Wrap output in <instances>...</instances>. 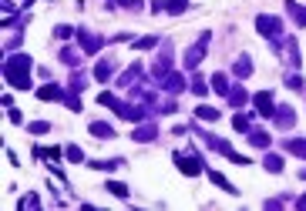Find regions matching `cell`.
Returning <instances> with one entry per match:
<instances>
[{
    "instance_id": "cell-11",
    "label": "cell",
    "mask_w": 306,
    "mask_h": 211,
    "mask_svg": "<svg viewBox=\"0 0 306 211\" xmlns=\"http://www.w3.org/2000/svg\"><path fill=\"white\" fill-rule=\"evenodd\" d=\"M205 174H209V181H212V184H219V188L226 191V194H239V191H236V188H232V184H229V181H226V178H222V174H219L216 168H205Z\"/></svg>"
},
{
    "instance_id": "cell-2",
    "label": "cell",
    "mask_w": 306,
    "mask_h": 211,
    "mask_svg": "<svg viewBox=\"0 0 306 211\" xmlns=\"http://www.w3.org/2000/svg\"><path fill=\"white\" fill-rule=\"evenodd\" d=\"M209 40H212V34H209V30H202L199 44H195L192 50H185V60H182V64L189 67V70H195V67L202 64V57H205V47H209Z\"/></svg>"
},
{
    "instance_id": "cell-14",
    "label": "cell",
    "mask_w": 306,
    "mask_h": 211,
    "mask_svg": "<svg viewBox=\"0 0 306 211\" xmlns=\"http://www.w3.org/2000/svg\"><path fill=\"white\" fill-rule=\"evenodd\" d=\"M209 88L216 90V94H222V98H229V78H226V74H212Z\"/></svg>"
},
{
    "instance_id": "cell-35",
    "label": "cell",
    "mask_w": 306,
    "mask_h": 211,
    "mask_svg": "<svg viewBox=\"0 0 306 211\" xmlns=\"http://www.w3.org/2000/svg\"><path fill=\"white\" fill-rule=\"evenodd\" d=\"M121 7H125V10H141V0H121Z\"/></svg>"
},
{
    "instance_id": "cell-28",
    "label": "cell",
    "mask_w": 306,
    "mask_h": 211,
    "mask_svg": "<svg viewBox=\"0 0 306 211\" xmlns=\"http://www.w3.org/2000/svg\"><path fill=\"white\" fill-rule=\"evenodd\" d=\"M192 94H199V98H205V94H209V84H205L202 78H195V80H192Z\"/></svg>"
},
{
    "instance_id": "cell-24",
    "label": "cell",
    "mask_w": 306,
    "mask_h": 211,
    "mask_svg": "<svg viewBox=\"0 0 306 211\" xmlns=\"http://www.w3.org/2000/svg\"><path fill=\"white\" fill-rule=\"evenodd\" d=\"M249 144L266 148V144H269V134H266V131H249Z\"/></svg>"
},
{
    "instance_id": "cell-23",
    "label": "cell",
    "mask_w": 306,
    "mask_h": 211,
    "mask_svg": "<svg viewBox=\"0 0 306 211\" xmlns=\"http://www.w3.org/2000/svg\"><path fill=\"white\" fill-rule=\"evenodd\" d=\"M286 151H289V154L306 158V141H303V138H296V141H286Z\"/></svg>"
},
{
    "instance_id": "cell-29",
    "label": "cell",
    "mask_w": 306,
    "mask_h": 211,
    "mask_svg": "<svg viewBox=\"0 0 306 211\" xmlns=\"http://www.w3.org/2000/svg\"><path fill=\"white\" fill-rule=\"evenodd\" d=\"M68 161H71V164H81V161H84V154H81V148H78V144H71V148H68Z\"/></svg>"
},
{
    "instance_id": "cell-3",
    "label": "cell",
    "mask_w": 306,
    "mask_h": 211,
    "mask_svg": "<svg viewBox=\"0 0 306 211\" xmlns=\"http://www.w3.org/2000/svg\"><path fill=\"white\" fill-rule=\"evenodd\" d=\"M256 27H259V34L269 37V40H279V37H283V20H279V17H266V14H262V17H256Z\"/></svg>"
},
{
    "instance_id": "cell-9",
    "label": "cell",
    "mask_w": 306,
    "mask_h": 211,
    "mask_svg": "<svg viewBox=\"0 0 306 211\" xmlns=\"http://www.w3.org/2000/svg\"><path fill=\"white\" fill-rule=\"evenodd\" d=\"M91 134H94L98 141H111L114 128H111V124H104V121H91Z\"/></svg>"
},
{
    "instance_id": "cell-13",
    "label": "cell",
    "mask_w": 306,
    "mask_h": 211,
    "mask_svg": "<svg viewBox=\"0 0 306 211\" xmlns=\"http://www.w3.org/2000/svg\"><path fill=\"white\" fill-rule=\"evenodd\" d=\"M138 74H141V64H131V67H128V70H125V74L118 78V84H121V88H135Z\"/></svg>"
},
{
    "instance_id": "cell-26",
    "label": "cell",
    "mask_w": 306,
    "mask_h": 211,
    "mask_svg": "<svg viewBox=\"0 0 306 211\" xmlns=\"http://www.w3.org/2000/svg\"><path fill=\"white\" fill-rule=\"evenodd\" d=\"M279 111H283V114H276V124H279V128H289V124H293V118H296V114L289 111V108H279Z\"/></svg>"
},
{
    "instance_id": "cell-22",
    "label": "cell",
    "mask_w": 306,
    "mask_h": 211,
    "mask_svg": "<svg viewBox=\"0 0 306 211\" xmlns=\"http://www.w3.org/2000/svg\"><path fill=\"white\" fill-rule=\"evenodd\" d=\"M195 114H199L202 121H219V111H216V108H209V104H199V108H195Z\"/></svg>"
},
{
    "instance_id": "cell-1",
    "label": "cell",
    "mask_w": 306,
    "mask_h": 211,
    "mask_svg": "<svg viewBox=\"0 0 306 211\" xmlns=\"http://www.w3.org/2000/svg\"><path fill=\"white\" fill-rule=\"evenodd\" d=\"M4 78L14 90H27L31 88V57L27 54H14L4 60Z\"/></svg>"
},
{
    "instance_id": "cell-8",
    "label": "cell",
    "mask_w": 306,
    "mask_h": 211,
    "mask_svg": "<svg viewBox=\"0 0 306 211\" xmlns=\"http://www.w3.org/2000/svg\"><path fill=\"white\" fill-rule=\"evenodd\" d=\"M37 98H41V100H68V98H64V90L57 88V84H44V88H37Z\"/></svg>"
},
{
    "instance_id": "cell-7",
    "label": "cell",
    "mask_w": 306,
    "mask_h": 211,
    "mask_svg": "<svg viewBox=\"0 0 306 211\" xmlns=\"http://www.w3.org/2000/svg\"><path fill=\"white\" fill-rule=\"evenodd\" d=\"M155 14H185L189 10V0H155V7H151Z\"/></svg>"
},
{
    "instance_id": "cell-6",
    "label": "cell",
    "mask_w": 306,
    "mask_h": 211,
    "mask_svg": "<svg viewBox=\"0 0 306 211\" xmlns=\"http://www.w3.org/2000/svg\"><path fill=\"white\" fill-rule=\"evenodd\" d=\"M175 164H179L182 174H189V178H195V174H202L205 168L199 164V158H185V154H175Z\"/></svg>"
},
{
    "instance_id": "cell-27",
    "label": "cell",
    "mask_w": 306,
    "mask_h": 211,
    "mask_svg": "<svg viewBox=\"0 0 306 211\" xmlns=\"http://www.w3.org/2000/svg\"><path fill=\"white\" fill-rule=\"evenodd\" d=\"M232 128H236L239 134H242V131H249V118H246V114H236V118H232Z\"/></svg>"
},
{
    "instance_id": "cell-4",
    "label": "cell",
    "mask_w": 306,
    "mask_h": 211,
    "mask_svg": "<svg viewBox=\"0 0 306 211\" xmlns=\"http://www.w3.org/2000/svg\"><path fill=\"white\" fill-rule=\"evenodd\" d=\"M78 44H81V54L84 57H94L104 47V37H98V34H91V30H78Z\"/></svg>"
},
{
    "instance_id": "cell-5",
    "label": "cell",
    "mask_w": 306,
    "mask_h": 211,
    "mask_svg": "<svg viewBox=\"0 0 306 211\" xmlns=\"http://www.w3.org/2000/svg\"><path fill=\"white\" fill-rule=\"evenodd\" d=\"M252 104H256V114H259V118H276V104H272L269 90H259V94L252 98Z\"/></svg>"
},
{
    "instance_id": "cell-12",
    "label": "cell",
    "mask_w": 306,
    "mask_h": 211,
    "mask_svg": "<svg viewBox=\"0 0 306 211\" xmlns=\"http://www.w3.org/2000/svg\"><path fill=\"white\" fill-rule=\"evenodd\" d=\"M182 88H185V84H182V74H165V78H162V90H169V94H179Z\"/></svg>"
},
{
    "instance_id": "cell-19",
    "label": "cell",
    "mask_w": 306,
    "mask_h": 211,
    "mask_svg": "<svg viewBox=\"0 0 306 211\" xmlns=\"http://www.w3.org/2000/svg\"><path fill=\"white\" fill-rule=\"evenodd\" d=\"M232 70H236V78H249V74H252V60H249V57H239Z\"/></svg>"
},
{
    "instance_id": "cell-16",
    "label": "cell",
    "mask_w": 306,
    "mask_h": 211,
    "mask_svg": "<svg viewBox=\"0 0 306 211\" xmlns=\"http://www.w3.org/2000/svg\"><path fill=\"white\" fill-rule=\"evenodd\" d=\"M286 10H289V17H293L296 24H303V27H306V7H299L296 0H289V4H286Z\"/></svg>"
},
{
    "instance_id": "cell-37",
    "label": "cell",
    "mask_w": 306,
    "mask_h": 211,
    "mask_svg": "<svg viewBox=\"0 0 306 211\" xmlns=\"http://www.w3.org/2000/svg\"><path fill=\"white\" fill-rule=\"evenodd\" d=\"M0 7H4L7 14H14V7H17V4H14V0H0Z\"/></svg>"
},
{
    "instance_id": "cell-15",
    "label": "cell",
    "mask_w": 306,
    "mask_h": 211,
    "mask_svg": "<svg viewBox=\"0 0 306 211\" xmlns=\"http://www.w3.org/2000/svg\"><path fill=\"white\" fill-rule=\"evenodd\" d=\"M135 141H138V144H148V141H155V124L135 128Z\"/></svg>"
},
{
    "instance_id": "cell-25",
    "label": "cell",
    "mask_w": 306,
    "mask_h": 211,
    "mask_svg": "<svg viewBox=\"0 0 306 211\" xmlns=\"http://www.w3.org/2000/svg\"><path fill=\"white\" fill-rule=\"evenodd\" d=\"M61 60H64L68 67H74L81 57H78V50H74V47H64V50H61Z\"/></svg>"
},
{
    "instance_id": "cell-21",
    "label": "cell",
    "mask_w": 306,
    "mask_h": 211,
    "mask_svg": "<svg viewBox=\"0 0 306 211\" xmlns=\"http://www.w3.org/2000/svg\"><path fill=\"white\" fill-rule=\"evenodd\" d=\"M104 191H111L114 198H128V194H131V191H128L121 181H108V184H104Z\"/></svg>"
},
{
    "instance_id": "cell-39",
    "label": "cell",
    "mask_w": 306,
    "mask_h": 211,
    "mask_svg": "<svg viewBox=\"0 0 306 211\" xmlns=\"http://www.w3.org/2000/svg\"><path fill=\"white\" fill-rule=\"evenodd\" d=\"M24 4H31V0H24Z\"/></svg>"
},
{
    "instance_id": "cell-33",
    "label": "cell",
    "mask_w": 306,
    "mask_h": 211,
    "mask_svg": "<svg viewBox=\"0 0 306 211\" xmlns=\"http://www.w3.org/2000/svg\"><path fill=\"white\" fill-rule=\"evenodd\" d=\"M41 201H37V194H27V198H21V208H37Z\"/></svg>"
},
{
    "instance_id": "cell-31",
    "label": "cell",
    "mask_w": 306,
    "mask_h": 211,
    "mask_svg": "<svg viewBox=\"0 0 306 211\" xmlns=\"http://www.w3.org/2000/svg\"><path fill=\"white\" fill-rule=\"evenodd\" d=\"M155 44H159V37H141V40H135V47H138V50H151Z\"/></svg>"
},
{
    "instance_id": "cell-18",
    "label": "cell",
    "mask_w": 306,
    "mask_h": 211,
    "mask_svg": "<svg viewBox=\"0 0 306 211\" xmlns=\"http://www.w3.org/2000/svg\"><path fill=\"white\" fill-rule=\"evenodd\" d=\"M84 88H88V78H84V70H74V74H71V94H81Z\"/></svg>"
},
{
    "instance_id": "cell-17",
    "label": "cell",
    "mask_w": 306,
    "mask_h": 211,
    "mask_svg": "<svg viewBox=\"0 0 306 211\" xmlns=\"http://www.w3.org/2000/svg\"><path fill=\"white\" fill-rule=\"evenodd\" d=\"M246 100H249V94H246V88H242V84H239L236 90H229V104H232V108H242Z\"/></svg>"
},
{
    "instance_id": "cell-32",
    "label": "cell",
    "mask_w": 306,
    "mask_h": 211,
    "mask_svg": "<svg viewBox=\"0 0 306 211\" xmlns=\"http://www.w3.org/2000/svg\"><path fill=\"white\" fill-rule=\"evenodd\" d=\"M286 88L289 90H303V78H299V74H289V78H286Z\"/></svg>"
},
{
    "instance_id": "cell-38",
    "label": "cell",
    "mask_w": 306,
    "mask_h": 211,
    "mask_svg": "<svg viewBox=\"0 0 306 211\" xmlns=\"http://www.w3.org/2000/svg\"><path fill=\"white\" fill-rule=\"evenodd\" d=\"M296 208H306V194H303V198H299V201H296Z\"/></svg>"
},
{
    "instance_id": "cell-20",
    "label": "cell",
    "mask_w": 306,
    "mask_h": 211,
    "mask_svg": "<svg viewBox=\"0 0 306 211\" xmlns=\"http://www.w3.org/2000/svg\"><path fill=\"white\" fill-rule=\"evenodd\" d=\"M262 164H266V171L279 174V171H283V158H279V154H266V158H262Z\"/></svg>"
},
{
    "instance_id": "cell-10",
    "label": "cell",
    "mask_w": 306,
    "mask_h": 211,
    "mask_svg": "<svg viewBox=\"0 0 306 211\" xmlns=\"http://www.w3.org/2000/svg\"><path fill=\"white\" fill-rule=\"evenodd\" d=\"M111 78H114V64L111 60H101V64L94 67V80H98V84H108Z\"/></svg>"
},
{
    "instance_id": "cell-34",
    "label": "cell",
    "mask_w": 306,
    "mask_h": 211,
    "mask_svg": "<svg viewBox=\"0 0 306 211\" xmlns=\"http://www.w3.org/2000/svg\"><path fill=\"white\" fill-rule=\"evenodd\" d=\"M71 34H74V27H68V24H61V27H57V37H61V40H68Z\"/></svg>"
},
{
    "instance_id": "cell-36",
    "label": "cell",
    "mask_w": 306,
    "mask_h": 211,
    "mask_svg": "<svg viewBox=\"0 0 306 211\" xmlns=\"http://www.w3.org/2000/svg\"><path fill=\"white\" fill-rule=\"evenodd\" d=\"M7 111H11V121H14V124H24V114L17 111V108H7Z\"/></svg>"
},
{
    "instance_id": "cell-30",
    "label": "cell",
    "mask_w": 306,
    "mask_h": 211,
    "mask_svg": "<svg viewBox=\"0 0 306 211\" xmlns=\"http://www.w3.org/2000/svg\"><path fill=\"white\" fill-rule=\"evenodd\" d=\"M27 131H31V134H47V131H51V124H47V121H34V124H27Z\"/></svg>"
}]
</instances>
